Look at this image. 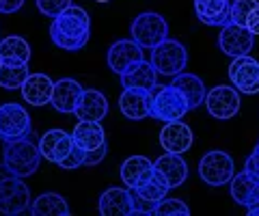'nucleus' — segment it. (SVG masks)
I'll return each instance as SVG.
<instances>
[{
  "instance_id": "42",
  "label": "nucleus",
  "mask_w": 259,
  "mask_h": 216,
  "mask_svg": "<svg viewBox=\"0 0 259 216\" xmlns=\"http://www.w3.org/2000/svg\"><path fill=\"white\" fill-rule=\"evenodd\" d=\"M95 3H108V0H95Z\"/></svg>"
},
{
  "instance_id": "8",
  "label": "nucleus",
  "mask_w": 259,
  "mask_h": 216,
  "mask_svg": "<svg viewBox=\"0 0 259 216\" xmlns=\"http://www.w3.org/2000/svg\"><path fill=\"white\" fill-rule=\"evenodd\" d=\"M30 190L18 175H9L0 182V212L7 216H18L30 207Z\"/></svg>"
},
{
  "instance_id": "41",
  "label": "nucleus",
  "mask_w": 259,
  "mask_h": 216,
  "mask_svg": "<svg viewBox=\"0 0 259 216\" xmlns=\"http://www.w3.org/2000/svg\"><path fill=\"white\" fill-rule=\"evenodd\" d=\"M248 214H253V216H259V201L253 205V207H248Z\"/></svg>"
},
{
  "instance_id": "7",
  "label": "nucleus",
  "mask_w": 259,
  "mask_h": 216,
  "mask_svg": "<svg viewBox=\"0 0 259 216\" xmlns=\"http://www.w3.org/2000/svg\"><path fill=\"white\" fill-rule=\"evenodd\" d=\"M30 130H32L30 115L22 104L7 102L0 106V139L5 143L28 137Z\"/></svg>"
},
{
  "instance_id": "35",
  "label": "nucleus",
  "mask_w": 259,
  "mask_h": 216,
  "mask_svg": "<svg viewBox=\"0 0 259 216\" xmlns=\"http://www.w3.org/2000/svg\"><path fill=\"white\" fill-rule=\"evenodd\" d=\"M132 190V188H130ZM132 205H134V214H153L156 212V205L153 201H147L145 197H141L136 190H132Z\"/></svg>"
},
{
  "instance_id": "43",
  "label": "nucleus",
  "mask_w": 259,
  "mask_h": 216,
  "mask_svg": "<svg viewBox=\"0 0 259 216\" xmlns=\"http://www.w3.org/2000/svg\"><path fill=\"white\" fill-rule=\"evenodd\" d=\"M0 65H3V59H0Z\"/></svg>"
},
{
  "instance_id": "9",
  "label": "nucleus",
  "mask_w": 259,
  "mask_h": 216,
  "mask_svg": "<svg viewBox=\"0 0 259 216\" xmlns=\"http://www.w3.org/2000/svg\"><path fill=\"white\" fill-rule=\"evenodd\" d=\"M205 106H207V113L214 119H231L240 113V106H242L240 91L236 87L218 84L212 91H207Z\"/></svg>"
},
{
  "instance_id": "27",
  "label": "nucleus",
  "mask_w": 259,
  "mask_h": 216,
  "mask_svg": "<svg viewBox=\"0 0 259 216\" xmlns=\"http://www.w3.org/2000/svg\"><path fill=\"white\" fill-rule=\"evenodd\" d=\"M0 59L3 63H9V65H20V63H28L30 61V46L24 37L11 35L5 37L0 41Z\"/></svg>"
},
{
  "instance_id": "34",
  "label": "nucleus",
  "mask_w": 259,
  "mask_h": 216,
  "mask_svg": "<svg viewBox=\"0 0 259 216\" xmlns=\"http://www.w3.org/2000/svg\"><path fill=\"white\" fill-rule=\"evenodd\" d=\"M69 5H71V0H37L39 13L48 15V18H56V15L63 13Z\"/></svg>"
},
{
  "instance_id": "22",
  "label": "nucleus",
  "mask_w": 259,
  "mask_h": 216,
  "mask_svg": "<svg viewBox=\"0 0 259 216\" xmlns=\"http://www.w3.org/2000/svg\"><path fill=\"white\" fill-rule=\"evenodd\" d=\"M52 87L54 82L46 74H28V78L22 84V98L30 106H46L50 104L52 98Z\"/></svg>"
},
{
  "instance_id": "23",
  "label": "nucleus",
  "mask_w": 259,
  "mask_h": 216,
  "mask_svg": "<svg viewBox=\"0 0 259 216\" xmlns=\"http://www.w3.org/2000/svg\"><path fill=\"white\" fill-rule=\"evenodd\" d=\"M231 0H194V13L205 26H225L229 22Z\"/></svg>"
},
{
  "instance_id": "5",
  "label": "nucleus",
  "mask_w": 259,
  "mask_h": 216,
  "mask_svg": "<svg viewBox=\"0 0 259 216\" xmlns=\"http://www.w3.org/2000/svg\"><path fill=\"white\" fill-rule=\"evenodd\" d=\"M130 35L141 48H156L164 39H168V24L160 13L145 11L132 20Z\"/></svg>"
},
{
  "instance_id": "21",
  "label": "nucleus",
  "mask_w": 259,
  "mask_h": 216,
  "mask_svg": "<svg viewBox=\"0 0 259 216\" xmlns=\"http://www.w3.org/2000/svg\"><path fill=\"white\" fill-rule=\"evenodd\" d=\"M121 84L123 89H147L153 91L158 87V71L153 69L151 63L139 61L136 65H132L127 71L121 74Z\"/></svg>"
},
{
  "instance_id": "36",
  "label": "nucleus",
  "mask_w": 259,
  "mask_h": 216,
  "mask_svg": "<svg viewBox=\"0 0 259 216\" xmlns=\"http://www.w3.org/2000/svg\"><path fill=\"white\" fill-rule=\"evenodd\" d=\"M104 158H106V145L97 147V149H93V151H87L84 166H95V164H100Z\"/></svg>"
},
{
  "instance_id": "12",
  "label": "nucleus",
  "mask_w": 259,
  "mask_h": 216,
  "mask_svg": "<svg viewBox=\"0 0 259 216\" xmlns=\"http://www.w3.org/2000/svg\"><path fill=\"white\" fill-rule=\"evenodd\" d=\"M82 84L74 78H61L56 80L54 87H52V98L50 104L54 106L56 113H63V115H71L76 113L78 108V102L82 98Z\"/></svg>"
},
{
  "instance_id": "6",
  "label": "nucleus",
  "mask_w": 259,
  "mask_h": 216,
  "mask_svg": "<svg viewBox=\"0 0 259 216\" xmlns=\"http://www.w3.org/2000/svg\"><path fill=\"white\" fill-rule=\"evenodd\" d=\"M236 164H233V158L227 154V151H207V154L199 160V178L203 180L207 186H225L229 184L231 178L236 173Z\"/></svg>"
},
{
  "instance_id": "26",
  "label": "nucleus",
  "mask_w": 259,
  "mask_h": 216,
  "mask_svg": "<svg viewBox=\"0 0 259 216\" xmlns=\"http://www.w3.org/2000/svg\"><path fill=\"white\" fill-rule=\"evenodd\" d=\"M171 84H175L177 89H180L184 95H186V100H188V104H190V110H194V108H199L201 104L205 102V95H207V91H205V84H203V80H201L199 76H194V74H177V76H173V82Z\"/></svg>"
},
{
  "instance_id": "16",
  "label": "nucleus",
  "mask_w": 259,
  "mask_h": 216,
  "mask_svg": "<svg viewBox=\"0 0 259 216\" xmlns=\"http://www.w3.org/2000/svg\"><path fill=\"white\" fill-rule=\"evenodd\" d=\"M192 130L184 121H171L162 127L160 132V145L164 147V151L171 154H184L192 147Z\"/></svg>"
},
{
  "instance_id": "14",
  "label": "nucleus",
  "mask_w": 259,
  "mask_h": 216,
  "mask_svg": "<svg viewBox=\"0 0 259 216\" xmlns=\"http://www.w3.org/2000/svg\"><path fill=\"white\" fill-rule=\"evenodd\" d=\"M151 104H153V91L147 89H123L119 98V108L123 117L132 121L151 117Z\"/></svg>"
},
{
  "instance_id": "2",
  "label": "nucleus",
  "mask_w": 259,
  "mask_h": 216,
  "mask_svg": "<svg viewBox=\"0 0 259 216\" xmlns=\"http://www.w3.org/2000/svg\"><path fill=\"white\" fill-rule=\"evenodd\" d=\"M5 166L18 178H28V175L37 173L39 164H41V151L39 145L30 141V137L7 141L3 149Z\"/></svg>"
},
{
  "instance_id": "20",
  "label": "nucleus",
  "mask_w": 259,
  "mask_h": 216,
  "mask_svg": "<svg viewBox=\"0 0 259 216\" xmlns=\"http://www.w3.org/2000/svg\"><path fill=\"white\" fill-rule=\"evenodd\" d=\"M229 190H231L233 201L238 205L253 207L259 201V180L255 175H250L248 171L233 175L231 182H229Z\"/></svg>"
},
{
  "instance_id": "17",
  "label": "nucleus",
  "mask_w": 259,
  "mask_h": 216,
  "mask_svg": "<svg viewBox=\"0 0 259 216\" xmlns=\"http://www.w3.org/2000/svg\"><path fill=\"white\" fill-rule=\"evenodd\" d=\"M71 145H74L71 134H67L65 130H48L41 137V141H39V151H41V158H46L48 162L59 164L69 154Z\"/></svg>"
},
{
  "instance_id": "38",
  "label": "nucleus",
  "mask_w": 259,
  "mask_h": 216,
  "mask_svg": "<svg viewBox=\"0 0 259 216\" xmlns=\"http://www.w3.org/2000/svg\"><path fill=\"white\" fill-rule=\"evenodd\" d=\"M24 7V0H0V13H15Z\"/></svg>"
},
{
  "instance_id": "30",
  "label": "nucleus",
  "mask_w": 259,
  "mask_h": 216,
  "mask_svg": "<svg viewBox=\"0 0 259 216\" xmlns=\"http://www.w3.org/2000/svg\"><path fill=\"white\" fill-rule=\"evenodd\" d=\"M132 190H136L141 197H145L147 201H153V203H158V201H162V199L166 197V193L171 188H168V184L160 178V175L153 171V175H151V180H147L143 184V186H139V188H132Z\"/></svg>"
},
{
  "instance_id": "18",
  "label": "nucleus",
  "mask_w": 259,
  "mask_h": 216,
  "mask_svg": "<svg viewBox=\"0 0 259 216\" xmlns=\"http://www.w3.org/2000/svg\"><path fill=\"white\" fill-rule=\"evenodd\" d=\"M74 115L78 117V121H102L108 115L106 95L97 89H84Z\"/></svg>"
},
{
  "instance_id": "10",
  "label": "nucleus",
  "mask_w": 259,
  "mask_h": 216,
  "mask_svg": "<svg viewBox=\"0 0 259 216\" xmlns=\"http://www.w3.org/2000/svg\"><path fill=\"white\" fill-rule=\"evenodd\" d=\"M255 46V35L250 33L246 26H238L233 22H227L225 26H221V35H218V48L227 54V57L236 59L250 54Z\"/></svg>"
},
{
  "instance_id": "4",
  "label": "nucleus",
  "mask_w": 259,
  "mask_h": 216,
  "mask_svg": "<svg viewBox=\"0 0 259 216\" xmlns=\"http://www.w3.org/2000/svg\"><path fill=\"white\" fill-rule=\"evenodd\" d=\"M151 65L160 76H177L188 65V50L175 39H164L156 48H151Z\"/></svg>"
},
{
  "instance_id": "31",
  "label": "nucleus",
  "mask_w": 259,
  "mask_h": 216,
  "mask_svg": "<svg viewBox=\"0 0 259 216\" xmlns=\"http://www.w3.org/2000/svg\"><path fill=\"white\" fill-rule=\"evenodd\" d=\"M259 7L257 0H231L229 7V22L238 24V26H246L250 11Z\"/></svg>"
},
{
  "instance_id": "11",
  "label": "nucleus",
  "mask_w": 259,
  "mask_h": 216,
  "mask_svg": "<svg viewBox=\"0 0 259 216\" xmlns=\"http://www.w3.org/2000/svg\"><path fill=\"white\" fill-rule=\"evenodd\" d=\"M229 80L240 93H259V61H255L250 54L236 57L229 65Z\"/></svg>"
},
{
  "instance_id": "40",
  "label": "nucleus",
  "mask_w": 259,
  "mask_h": 216,
  "mask_svg": "<svg viewBox=\"0 0 259 216\" xmlns=\"http://www.w3.org/2000/svg\"><path fill=\"white\" fill-rule=\"evenodd\" d=\"M9 175H13L9 169H7V166H5V162L3 164H0V182H3L5 178H9Z\"/></svg>"
},
{
  "instance_id": "24",
  "label": "nucleus",
  "mask_w": 259,
  "mask_h": 216,
  "mask_svg": "<svg viewBox=\"0 0 259 216\" xmlns=\"http://www.w3.org/2000/svg\"><path fill=\"white\" fill-rule=\"evenodd\" d=\"M153 175V162L145 156H130L121 164V180L127 188H139Z\"/></svg>"
},
{
  "instance_id": "33",
  "label": "nucleus",
  "mask_w": 259,
  "mask_h": 216,
  "mask_svg": "<svg viewBox=\"0 0 259 216\" xmlns=\"http://www.w3.org/2000/svg\"><path fill=\"white\" fill-rule=\"evenodd\" d=\"M84 160H87V149H82L80 145H76V143H74L71 149H69V154L59 162V166H61V169H67V171L80 169V166H84Z\"/></svg>"
},
{
  "instance_id": "29",
  "label": "nucleus",
  "mask_w": 259,
  "mask_h": 216,
  "mask_svg": "<svg viewBox=\"0 0 259 216\" xmlns=\"http://www.w3.org/2000/svg\"><path fill=\"white\" fill-rule=\"evenodd\" d=\"M28 78V63H20V65H9V63H3L0 65V87L3 89H22L24 80Z\"/></svg>"
},
{
  "instance_id": "39",
  "label": "nucleus",
  "mask_w": 259,
  "mask_h": 216,
  "mask_svg": "<svg viewBox=\"0 0 259 216\" xmlns=\"http://www.w3.org/2000/svg\"><path fill=\"white\" fill-rule=\"evenodd\" d=\"M246 28L250 30L253 35H259V7H255L248 15V22H246Z\"/></svg>"
},
{
  "instance_id": "15",
  "label": "nucleus",
  "mask_w": 259,
  "mask_h": 216,
  "mask_svg": "<svg viewBox=\"0 0 259 216\" xmlns=\"http://www.w3.org/2000/svg\"><path fill=\"white\" fill-rule=\"evenodd\" d=\"M153 171L168 184V188L182 186L186 178H188V164H186V160L182 158V154H171V151H166L164 156H160L153 162Z\"/></svg>"
},
{
  "instance_id": "28",
  "label": "nucleus",
  "mask_w": 259,
  "mask_h": 216,
  "mask_svg": "<svg viewBox=\"0 0 259 216\" xmlns=\"http://www.w3.org/2000/svg\"><path fill=\"white\" fill-rule=\"evenodd\" d=\"M30 212L35 216H67L69 205L61 195L44 193L30 203Z\"/></svg>"
},
{
  "instance_id": "19",
  "label": "nucleus",
  "mask_w": 259,
  "mask_h": 216,
  "mask_svg": "<svg viewBox=\"0 0 259 216\" xmlns=\"http://www.w3.org/2000/svg\"><path fill=\"white\" fill-rule=\"evenodd\" d=\"M100 214L104 216H130L134 214L132 190L130 188H108L100 197Z\"/></svg>"
},
{
  "instance_id": "37",
  "label": "nucleus",
  "mask_w": 259,
  "mask_h": 216,
  "mask_svg": "<svg viewBox=\"0 0 259 216\" xmlns=\"http://www.w3.org/2000/svg\"><path fill=\"white\" fill-rule=\"evenodd\" d=\"M244 171H248L250 175H255V178L259 180V145L255 147V151L246 158L244 162Z\"/></svg>"
},
{
  "instance_id": "1",
  "label": "nucleus",
  "mask_w": 259,
  "mask_h": 216,
  "mask_svg": "<svg viewBox=\"0 0 259 216\" xmlns=\"http://www.w3.org/2000/svg\"><path fill=\"white\" fill-rule=\"evenodd\" d=\"M91 37V18L78 5H69L63 13L52 18L50 39L56 48L63 50H80L89 44Z\"/></svg>"
},
{
  "instance_id": "32",
  "label": "nucleus",
  "mask_w": 259,
  "mask_h": 216,
  "mask_svg": "<svg viewBox=\"0 0 259 216\" xmlns=\"http://www.w3.org/2000/svg\"><path fill=\"white\" fill-rule=\"evenodd\" d=\"M153 214H160V216H188L190 214V207L186 205L182 199H162L156 205V212Z\"/></svg>"
},
{
  "instance_id": "3",
  "label": "nucleus",
  "mask_w": 259,
  "mask_h": 216,
  "mask_svg": "<svg viewBox=\"0 0 259 216\" xmlns=\"http://www.w3.org/2000/svg\"><path fill=\"white\" fill-rule=\"evenodd\" d=\"M188 110H190L188 100L175 84H164L153 89V104H151L153 119H160L164 123L182 121V117H186Z\"/></svg>"
},
{
  "instance_id": "25",
  "label": "nucleus",
  "mask_w": 259,
  "mask_h": 216,
  "mask_svg": "<svg viewBox=\"0 0 259 216\" xmlns=\"http://www.w3.org/2000/svg\"><path fill=\"white\" fill-rule=\"evenodd\" d=\"M71 139H74L76 145H80L87 151H93L97 147L106 145V132H104L100 121H78Z\"/></svg>"
},
{
  "instance_id": "13",
  "label": "nucleus",
  "mask_w": 259,
  "mask_h": 216,
  "mask_svg": "<svg viewBox=\"0 0 259 216\" xmlns=\"http://www.w3.org/2000/svg\"><path fill=\"white\" fill-rule=\"evenodd\" d=\"M106 61H108V67L121 76L132 65L143 61V48L136 44L134 39H119V41L110 46Z\"/></svg>"
}]
</instances>
